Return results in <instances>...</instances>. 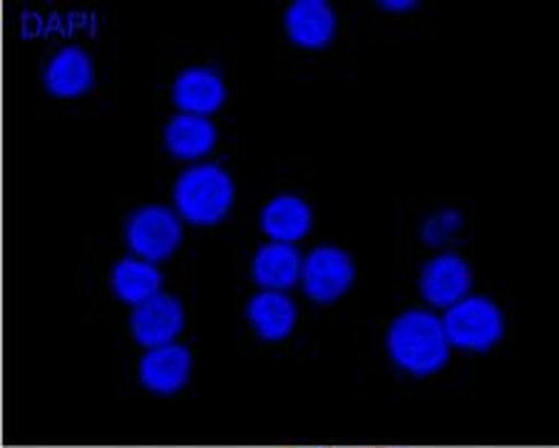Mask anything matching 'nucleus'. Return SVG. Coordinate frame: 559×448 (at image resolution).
Listing matches in <instances>:
<instances>
[{
	"instance_id": "8",
	"label": "nucleus",
	"mask_w": 559,
	"mask_h": 448,
	"mask_svg": "<svg viewBox=\"0 0 559 448\" xmlns=\"http://www.w3.org/2000/svg\"><path fill=\"white\" fill-rule=\"evenodd\" d=\"M140 384L157 397H173L179 393L192 374V354L185 344H167L147 349L140 358Z\"/></svg>"
},
{
	"instance_id": "15",
	"label": "nucleus",
	"mask_w": 559,
	"mask_h": 448,
	"mask_svg": "<svg viewBox=\"0 0 559 448\" xmlns=\"http://www.w3.org/2000/svg\"><path fill=\"white\" fill-rule=\"evenodd\" d=\"M216 128L210 118L179 113L165 128V148L173 157L194 163L210 155L216 145Z\"/></svg>"
},
{
	"instance_id": "13",
	"label": "nucleus",
	"mask_w": 559,
	"mask_h": 448,
	"mask_svg": "<svg viewBox=\"0 0 559 448\" xmlns=\"http://www.w3.org/2000/svg\"><path fill=\"white\" fill-rule=\"evenodd\" d=\"M304 259L294 245L269 241L251 259V276L266 292H284L301 280Z\"/></svg>"
},
{
	"instance_id": "9",
	"label": "nucleus",
	"mask_w": 559,
	"mask_h": 448,
	"mask_svg": "<svg viewBox=\"0 0 559 448\" xmlns=\"http://www.w3.org/2000/svg\"><path fill=\"white\" fill-rule=\"evenodd\" d=\"M43 85L60 101H75V97L87 95L95 85L93 58L78 45L58 50L43 70Z\"/></svg>"
},
{
	"instance_id": "2",
	"label": "nucleus",
	"mask_w": 559,
	"mask_h": 448,
	"mask_svg": "<svg viewBox=\"0 0 559 448\" xmlns=\"http://www.w3.org/2000/svg\"><path fill=\"white\" fill-rule=\"evenodd\" d=\"M234 204V179L219 165H194L175 182L177 217L197 227H212L227 217Z\"/></svg>"
},
{
	"instance_id": "16",
	"label": "nucleus",
	"mask_w": 559,
	"mask_h": 448,
	"mask_svg": "<svg viewBox=\"0 0 559 448\" xmlns=\"http://www.w3.org/2000/svg\"><path fill=\"white\" fill-rule=\"evenodd\" d=\"M110 290L120 302L138 307V304L157 297L162 290V272L157 264L144 262L140 257H124L112 267Z\"/></svg>"
},
{
	"instance_id": "3",
	"label": "nucleus",
	"mask_w": 559,
	"mask_h": 448,
	"mask_svg": "<svg viewBox=\"0 0 559 448\" xmlns=\"http://www.w3.org/2000/svg\"><path fill=\"white\" fill-rule=\"evenodd\" d=\"M443 331L450 346L465 352H490L504 334V319L498 304L488 297H471L448 307Z\"/></svg>"
},
{
	"instance_id": "12",
	"label": "nucleus",
	"mask_w": 559,
	"mask_h": 448,
	"mask_svg": "<svg viewBox=\"0 0 559 448\" xmlns=\"http://www.w3.org/2000/svg\"><path fill=\"white\" fill-rule=\"evenodd\" d=\"M247 319L254 334L264 342H282L292 334L299 319L296 304L284 292H259L247 302Z\"/></svg>"
},
{
	"instance_id": "10",
	"label": "nucleus",
	"mask_w": 559,
	"mask_h": 448,
	"mask_svg": "<svg viewBox=\"0 0 559 448\" xmlns=\"http://www.w3.org/2000/svg\"><path fill=\"white\" fill-rule=\"evenodd\" d=\"M288 38L306 50H321L336 38V13L326 0H296L284 15Z\"/></svg>"
},
{
	"instance_id": "5",
	"label": "nucleus",
	"mask_w": 559,
	"mask_h": 448,
	"mask_svg": "<svg viewBox=\"0 0 559 448\" xmlns=\"http://www.w3.org/2000/svg\"><path fill=\"white\" fill-rule=\"evenodd\" d=\"M356 280V267L344 249L319 247L304 259L301 282L304 292L313 302L331 304L344 297Z\"/></svg>"
},
{
	"instance_id": "11",
	"label": "nucleus",
	"mask_w": 559,
	"mask_h": 448,
	"mask_svg": "<svg viewBox=\"0 0 559 448\" xmlns=\"http://www.w3.org/2000/svg\"><path fill=\"white\" fill-rule=\"evenodd\" d=\"M173 101L187 115L210 118L227 103V85L212 68H187L175 78Z\"/></svg>"
},
{
	"instance_id": "4",
	"label": "nucleus",
	"mask_w": 559,
	"mask_h": 448,
	"mask_svg": "<svg viewBox=\"0 0 559 448\" xmlns=\"http://www.w3.org/2000/svg\"><path fill=\"white\" fill-rule=\"evenodd\" d=\"M124 241L144 262H165L182 245V222L165 204H147L134 210L124 222Z\"/></svg>"
},
{
	"instance_id": "7",
	"label": "nucleus",
	"mask_w": 559,
	"mask_h": 448,
	"mask_svg": "<svg viewBox=\"0 0 559 448\" xmlns=\"http://www.w3.org/2000/svg\"><path fill=\"white\" fill-rule=\"evenodd\" d=\"M473 286L471 264L453 252L432 257L420 272V294L432 307H453L455 302L465 299Z\"/></svg>"
},
{
	"instance_id": "1",
	"label": "nucleus",
	"mask_w": 559,
	"mask_h": 448,
	"mask_svg": "<svg viewBox=\"0 0 559 448\" xmlns=\"http://www.w3.org/2000/svg\"><path fill=\"white\" fill-rule=\"evenodd\" d=\"M385 346L393 362L413 376L436 374L450 358L443 321L426 309H408L395 317Z\"/></svg>"
},
{
	"instance_id": "14",
	"label": "nucleus",
	"mask_w": 559,
	"mask_h": 448,
	"mask_svg": "<svg viewBox=\"0 0 559 448\" xmlns=\"http://www.w3.org/2000/svg\"><path fill=\"white\" fill-rule=\"evenodd\" d=\"M311 208L296 194H278L261 210V229L272 241L294 245L311 229Z\"/></svg>"
},
{
	"instance_id": "6",
	"label": "nucleus",
	"mask_w": 559,
	"mask_h": 448,
	"mask_svg": "<svg viewBox=\"0 0 559 448\" xmlns=\"http://www.w3.org/2000/svg\"><path fill=\"white\" fill-rule=\"evenodd\" d=\"M185 329V307L173 294H157L134 307L130 317L132 339L144 349L175 344Z\"/></svg>"
},
{
	"instance_id": "17",
	"label": "nucleus",
	"mask_w": 559,
	"mask_h": 448,
	"mask_svg": "<svg viewBox=\"0 0 559 448\" xmlns=\"http://www.w3.org/2000/svg\"><path fill=\"white\" fill-rule=\"evenodd\" d=\"M383 8V11H391V13H405V11H416L418 3L416 0H383V3H378Z\"/></svg>"
}]
</instances>
